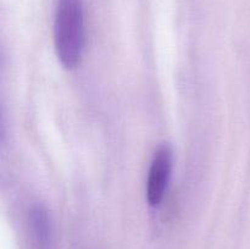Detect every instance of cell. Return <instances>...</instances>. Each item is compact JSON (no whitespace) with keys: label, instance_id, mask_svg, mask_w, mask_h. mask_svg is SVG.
Returning a JSON list of instances; mask_svg holds the SVG:
<instances>
[{"label":"cell","instance_id":"2","mask_svg":"<svg viewBox=\"0 0 250 249\" xmlns=\"http://www.w3.org/2000/svg\"><path fill=\"white\" fill-rule=\"evenodd\" d=\"M173 166V150L168 143L159 145L154 153L146 181V200L151 207L163 202Z\"/></svg>","mask_w":250,"mask_h":249},{"label":"cell","instance_id":"3","mask_svg":"<svg viewBox=\"0 0 250 249\" xmlns=\"http://www.w3.org/2000/svg\"><path fill=\"white\" fill-rule=\"evenodd\" d=\"M28 225L33 249H53V221L45 207L37 204L32 208L28 215Z\"/></svg>","mask_w":250,"mask_h":249},{"label":"cell","instance_id":"1","mask_svg":"<svg viewBox=\"0 0 250 249\" xmlns=\"http://www.w3.org/2000/svg\"><path fill=\"white\" fill-rule=\"evenodd\" d=\"M56 55L66 68L80 65L84 50V10L82 0H58L54 20Z\"/></svg>","mask_w":250,"mask_h":249}]
</instances>
